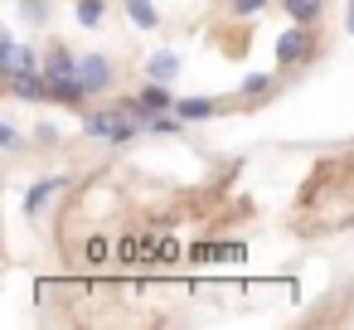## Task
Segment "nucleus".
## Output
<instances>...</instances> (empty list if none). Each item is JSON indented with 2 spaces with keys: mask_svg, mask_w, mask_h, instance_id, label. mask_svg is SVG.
Returning <instances> with one entry per match:
<instances>
[{
  "mask_svg": "<svg viewBox=\"0 0 354 330\" xmlns=\"http://www.w3.org/2000/svg\"><path fill=\"white\" fill-rule=\"evenodd\" d=\"M349 296H354V282H349Z\"/></svg>",
  "mask_w": 354,
  "mask_h": 330,
  "instance_id": "a211bd4d",
  "label": "nucleus"
},
{
  "mask_svg": "<svg viewBox=\"0 0 354 330\" xmlns=\"http://www.w3.org/2000/svg\"><path fill=\"white\" fill-rule=\"evenodd\" d=\"M25 68H39V54L25 49V44H15V39L6 35V39H0V73L15 78V73H25Z\"/></svg>",
  "mask_w": 354,
  "mask_h": 330,
  "instance_id": "20e7f679",
  "label": "nucleus"
},
{
  "mask_svg": "<svg viewBox=\"0 0 354 330\" xmlns=\"http://www.w3.org/2000/svg\"><path fill=\"white\" fill-rule=\"evenodd\" d=\"M39 68H44L49 78H64V73H78V59L68 54V44H49L44 59H39Z\"/></svg>",
  "mask_w": 354,
  "mask_h": 330,
  "instance_id": "423d86ee",
  "label": "nucleus"
},
{
  "mask_svg": "<svg viewBox=\"0 0 354 330\" xmlns=\"http://www.w3.org/2000/svg\"><path fill=\"white\" fill-rule=\"evenodd\" d=\"M344 30L354 35V0H344Z\"/></svg>",
  "mask_w": 354,
  "mask_h": 330,
  "instance_id": "f3484780",
  "label": "nucleus"
},
{
  "mask_svg": "<svg viewBox=\"0 0 354 330\" xmlns=\"http://www.w3.org/2000/svg\"><path fill=\"white\" fill-rule=\"evenodd\" d=\"M73 15H78L83 30H97L102 15H107V6H102V0H73Z\"/></svg>",
  "mask_w": 354,
  "mask_h": 330,
  "instance_id": "f8f14e48",
  "label": "nucleus"
},
{
  "mask_svg": "<svg viewBox=\"0 0 354 330\" xmlns=\"http://www.w3.org/2000/svg\"><path fill=\"white\" fill-rule=\"evenodd\" d=\"M175 112H180V122H204V117L218 112V102H214V98H180Z\"/></svg>",
  "mask_w": 354,
  "mask_h": 330,
  "instance_id": "9d476101",
  "label": "nucleus"
},
{
  "mask_svg": "<svg viewBox=\"0 0 354 330\" xmlns=\"http://www.w3.org/2000/svg\"><path fill=\"white\" fill-rule=\"evenodd\" d=\"M267 93H277L272 73H248V78H243V98H248V102H252V98H267Z\"/></svg>",
  "mask_w": 354,
  "mask_h": 330,
  "instance_id": "ddd939ff",
  "label": "nucleus"
},
{
  "mask_svg": "<svg viewBox=\"0 0 354 330\" xmlns=\"http://www.w3.org/2000/svg\"><path fill=\"white\" fill-rule=\"evenodd\" d=\"M310 30H315V25H296V30H286V35L277 39V68H296V64H306V59L315 54Z\"/></svg>",
  "mask_w": 354,
  "mask_h": 330,
  "instance_id": "f257e3e1",
  "label": "nucleus"
},
{
  "mask_svg": "<svg viewBox=\"0 0 354 330\" xmlns=\"http://www.w3.org/2000/svg\"><path fill=\"white\" fill-rule=\"evenodd\" d=\"M20 15H25L30 25H44V20H49V0H20Z\"/></svg>",
  "mask_w": 354,
  "mask_h": 330,
  "instance_id": "4468645a",
  "label": "nucleus"
},
{
  "mask_svg": "<svg viewBox=\"0 0 354 330\" xmlns=\"http://www.w3.org/2000/svg\"><path fill=\"white\" fill-rule=\"evenodd\" d=\"M146 73H151V78H156V83H170V78H175V73H180V59H175V54H170V49H156V54H151V59H146Z\"/></svg>",
  "mask_w": 354,
  "mask_h": 330,
  "instance_id": "1a4fd4ad",
  "label": "nucleus"
},
{
  "mask_svg": "<svg viewBox=\"0 0 354 330\" xmlns=\"http://www.w3.org/2000/svg\"><path fill=\"white\" fill-rule=\"evenodd\" d=\"M228 10H233V20H248V15L267 10V0H228Z\"/></svg>",
  "mask_w": 354,
  "mask_h": 330,
  "instance_id": "2eb2a0df",
  "label": "nucleus"
},
{
  "mask_svg": "<svg viewBox=\"0 0 354 330\" xmlns=\"http://www.w3.org/2000/svg\"><path fill=\"white\" fill-rule=\"evenodd\" d=\"M78 78H83V88L97 98V93H107L112 83H117V73H112V59H102V54H83L78 59Z\"/></svg>",
  "mask_w": 354,
  "mask_h": 330,
  "instance_id": "f03ea898",
  "label": "nucleus"
},
{
  "mask_svg": "<svg viewBox=\"0 0 354 330\" xmlns=\"http://www.w3.org/2000/svg\"><path fill=\"white\" fill-rule=\"evenodd\" d=\"M59 185H64V180H35V185L25 190V219H39V209L59 194Z\"/></svg>",
  "mask_w": 354,
  "mask_h": 330,
  "instance_id": "0eeeda50",
  "label": "nucleus"
},
{
  "mask_svg": "<svg viewBox=\"0 0 354 330\" xmlns=\"http://www.w3.org/2000/svg\"><path fill=\"white\" fill-rule=\"evenodd\" d=\"M281 10L291 15V25H320L325 0H281Z\"/></svg>",
  "mask_w": 354,
  "mask_h": 330,
  "instance_id": "6e6552de",
  "label": "nucleus"
},
{
  "mask_svg": "<svg viewBox=\"0 0 354 330\" xmlns=\"http://www.w3.org/2000/svg\"><path fill=\"white\" fill-rule=\"evenodd\" d=\"M136 102H141L146 122H151V117H160V112H175V98H170V88H165V83H156V78H151V88H141V98H136Z\"/></svg>",
  "mask_w": 354,
  "mask_h": 330,
  "instance_id": "39448f33",
  "label": "nucleus"
},
{
  "mask_svg": "<svg viewBox=\"0 0 354 330\" xmlns=\"http://www.w3.org/2000/svg\"><path fill=\"white\" fill-rule=\"evenodd\" d=\"M0 146H6V151H20V131L6 122V127H0Z\"/></svg>",
  "mask_w": 354,
  "mask_h": 330,
  "instance_id": "dca6fc26",
  "label": "nucleus"
},
{
  "mask_svg": "<svg viewBox=\"0 0 354 330\" xmlns=\"http://www.w3.org/2000/svg\"><path fill=\"white\" fill-rule=\"evenodd\" d=\"M122 6H127V15H131L136 30H160V10L151 6V0H122Z\"/></svg>",
  "mask_w": 354,
  "mask_h": 330,
  "instance_id": "9b49d317",
  "label": "nucleus"
},
{
  "mask_svg": "<svg viewBox=\"0 0 354 330\" xmlns=\"http://www.w3.org/2000/svg\"><path fill=\"white\" fill-rule=\"evenodd\" d=\"M6 88H10V98H25V102H54V98H49V73H44V68L15 73V78H6Z\"/></svg>",
  "mask_w": 354,
  "mask_h": 330,
  "instance_id": "7ed1b4c3",
  "label": "nucleus"
}]
</instances>
